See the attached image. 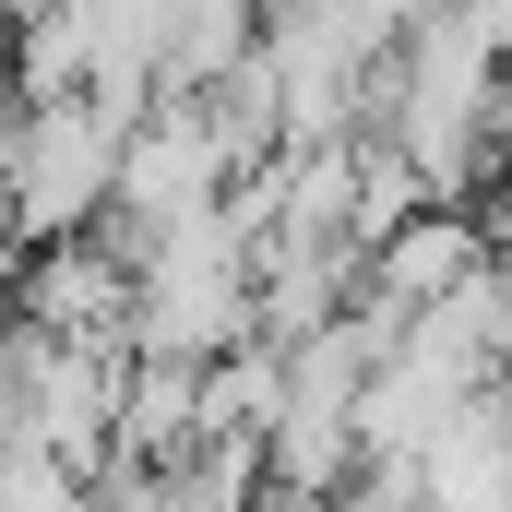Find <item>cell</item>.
Wrapping results in <instances>:
<instances>
[{
  "instance_id": "6da1fadb",
  "label": "cell",
  "mask_w": 512,
  "mask_h": 512,
  "mask_svg": "<svg viewBox=\"0 0 512 512\" xmlns=\"http://www.w3.org/2000/svg\"><path fill=\"white\" fill-rule=\"evenodd\" d=\"M143 251V310H131V346H155V358H227V346H251V227L227 215V203H203V215H179V227H155V239H131Z\"/></svg>"
},
{
  "instance_id": "7a4b0ae2",
  "label": "cell",
  "mask_w": 512,
  "mask_h": 512,
  "mask_svg": "<svg viewBox=\"0 0 512 512\" xmlns=\"http://www.w3.org/2000/svg\"><path fill=\"white\" fill-rule=\"evenodd\" d=\"M120 155H131V120L108 96H36L24 120V155H12V239H84L120 215Z\"/></svg>"
},
{
  "instance_id": "3957f363",
  "label": "cell",
  "mask_w": 512,
  "mask_h": 512,
  "mask_svg": "<svg viewBox=\"0 0 512 512\" xmlns=\"http://www.w3.org/2000/svg\"><path fill=\"white\" fill-rule=\"evenodd\" d=\"M239 131L215 120V96H155L143 120H131V155H120V239H155V227H179V215H203V203H227L239 191Z\"/></svg>"
},
{
  "instance_id": "277c9868",
  "label": "cell",
  "mask_w": 512,
  "mask_h": 512,
  "mask_svg": "<svg viewBox=\"0 0 512 512\" xmlns=\"http://www.w3.org/2000/svg\"><path fill=\"white\" fill-rule=\"evenodd\" d=\"M120 382H131V346L36 334V417H24V441H48L72 465H108L120 453Z\"/></svg>"
},
{
  "instance_id": "5b68a950",
  "label": "cell",
  "mask_w": 512,
  "mask_h": 512,
  "mask_svg": "<svg viewBox=\"0 0 512 512\" xmlns=\"http://www.w3.org/2000/svg\"><path fill=\"white\" fill-rule=\"evenodd\" d=\"M489 262H501V239H489V215H477V203H429V215H405L382 251H370V286L405 298V310H429V298L477 286Z\"/></svg>"
},
{
  "instance_id": "8992f818",
  "label": "cell",
  "mask_w": 512,
  "mask_h": 512,
  "mask_svg": "<svg viewBox=\"0 0 512 512\" xmlns=\"http://www.w3.org/2000/svg\"><path fill=\"white\" fill-rule=\"evenodd\" d=\"M203 370H215V358H155V346H131V382H120V453L131 465H167V453L203 441Z\"/></svg>"
},
{
  "instance_id": "52a82bcc",
  "label": "cell",
  "mask_w": 512,
  "mask_h": 512,
  "mask_svg": "<svg viewBox=\"0 0 512 512\" xmlns=\"http://www.w3.org/2000/svg\"><path fill=\"white\" fill-rule=\"evenodd\" d=\"M12 84H24V96H84V84H96V12H84V0L12 12Z\"/></svg>"
},
{
  "instance_id": "ba28073f",
  "label": "cell",
  "mask_w": 512,
  "mask_h": 512,
  "mask_svg": "<svg viewBox=\"0 0 512 512\" xmlns=\"http://www.w3.org/2000/svg\"><path fill=\"white\" fill-rule=\"evenodd\" d=\"M0 512H108V501H96V465H72L48 441H12L0 453Z\"/></svg>"
}]
</instances>
